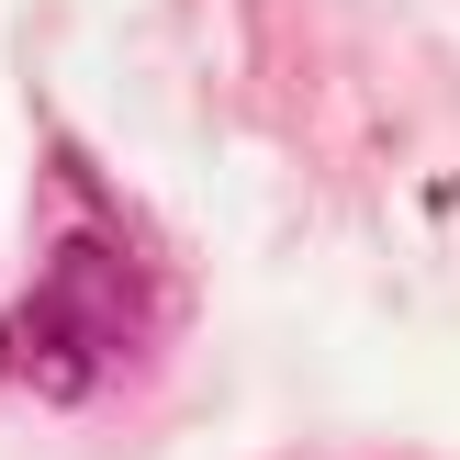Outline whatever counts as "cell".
I'll return each mask as SVG.
<instances>
[{
  "label": "cell",
  "instance_id": "6da1fadb",
  "mask_svg": "<svg viewBox=\"0 0 460 460\" xmlns=\"http://www.w3.org/2000/svg\"><path fill=\"white\" fill-rule=\"evenodd\" d=\"M135 337H146L135 270L112 259V247H57L45 281H34V304L0 314V382H12V394H45V404H79V394H102L135 359Z\"/></svg>",
  "mask_w": 460,
  "mask_h": 460
}]
</instances>
